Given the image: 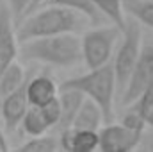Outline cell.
<instances>
[{
	"instance_id": "cell-1",
	"label": "cell",
	"mask_w": 153,
	"mask_h": 152,
	"mask_svg": "<svg viewBox=\"0 0 153 152\" xmlns=\"http://www.w3.org/2000/svg\"><path fill=\"white\" fill-rule=\"evenodd\" d=\"M87 18L59 4H45L39 11H32L23 16L16 25L18 43L41 36H53L64 32H78L84 29Z\"/></svg>"
},
{
	"instance_id": "cell-2",
	"label": "cell",
	"mask_w": 153,
	"mask_h": 152,
	"mask_svg": "<svg viewBox=\"0 0 153 152\" xmlns=\"http://www.w3.org/2000/svg\"><path fill=\"white\" fill-rule=\"evenodd\" d=\"M20 56L55 68H71L82 61V45L76 32L41 36L20 43Z\"/></svg>"
},
{
	"instance_id": "cell-3",
	"label": "cell",
	"mask_w": 153,
	"mask_h": 152,
	"mask_svg": "<svg viewBox=\"0 0 153 152\" xmlns=\"http://www.w3.org/2000/svg\"><path fill=\"white\" fill-rule=\"evenodd\" d=\"M59 88H71L84 93V97L91 99L98 104L103 113V122L111 123L114 120V95H116V75L112 61L98 66L89 68L87 74L64 81Z\"/></svg>"
},
{
	"instance_id": "cell-4",
	"label": "cell",
	"mask_w": 153,
	"mask_h": 152,
	"mask_svg": "<svg viewBox=\"0 0 153 152\" xmlns=\"http://www.w3.org/2000/svg\"><path fill=\"white\" fill-rule=\"evenodd\" d=\"M123 41L117 48L114 56V61H112V66H114V75H116V91L121 95L126 82H128V77L132 74L137 59H139V54H141V25L139 22L126 14V25L121 32Z\"/></svg>"
},
{
	"instance_id": "cell-5",
	"label": "cell",
	"mask_w": 153,
	"mask_h": 152,
	"mask_svg": "<svg viewBox=\"0 0 153 152\" xmlns=\"http://www.w3.org/2000/svg\"><path fill=\"white\" fill-rule=\"evenodd\" d=\"M121 36V31L116 25H100L89 32L84 34L80 39L82 45V61L87 68H98L111 61L112 50L117 39Z\"/></svg>"
},
{
	"instance_id": "cell-6",
	"label": "cell",
	"mask_w": 153,
	"mask_h": 152,
	"mask_svg": "<svg viewBox=\"0 0 153 152\" xmlns=\"http://www.w3.org/2000/svg\"><path fill=\"white\" fill-rule=\"evenodd\" d=\"M153 77V45H146L141 48L139 59L128 77V82L121 93V104H134L148 86Z\"/></svg>"
},
{
	"instance_id": "cell-7",
	"label": "cell",
	"mask_w": 153,
	"mask_h": 152,
	"mask_svg": "<svg viewBox=\"0 0 153 152\" xmlns=\"http://www.w3.org/2000/svg\"><path fill=\"white\" fill-rule=\"evenodd\" d=\"M141 134L139 131H134L123 123H107L105 127H102L98 131V136H100V143H98V149L102 152H126L132 150L139 140H141Z\"/></svg>"
},
{
	"instance_id": "cell-8",
	"label": "cell",
	"mask_w": 153,
	"mask_h": 152,
	"mask_svg": "<svg viewBox=\"0 0 153 152\" xmlns=\"http://www.w3.org/2000/svg\"><path fill=\"white\" fill-rule=\"evenodd\" d=\"M18 38L13 13L7 2L0 0V72L16 61L18 56Z\"/></svg>"
},
{
	"instance_id": "cell-9",
	"label": "cell",
	"mask_w": 153,
	"mask_h": 152,
	"mask_svg": "<svg viewBox=\"0 0 153 152\" xmlns=\"http://www.w3.org/2000/svg\"><path fill=\"white\" fill-rule=\"evenodd\" d=\"M29 106L30 104L27 99V81L18 90H14L13 93L0 99V118H2L5 131L13 132L20 127V122H22L25 111L29 109Z\"/></svg>"
},
{
	"instance_id": "cell-10",
	"label": "cell",
	"mask_w": 153,
	"mask_h": 152,
	"mask_svg": "<svg viewBox=\"0 0 153 152\" xmlns=\"http://www.w3.org/2000/svg\"><path fill=\"white\" fill-rule=\"evenodd\" d=\"M100 136L98 131H89V129H75V127H66L61 129V138H59V147L68 152H93L98 149Z\"/></svg>"
},
{
	"instance_id": "cell-11",
	"label": "cell",
	"mask_w": 153,
	"mask_h": 152,
	"mask_svg": "<svg viewBox=\"0 0 153 152\" xmlns=\"http://www.w3.org/2000/svg\"><path fill=\"white\" fill-rule=\"evenodd\" d=\"M59 88L55 86L53 79L48 75H29L27 79V99L30 106L41 108L52 99L57 97Z\"/></svg>"
},
{
	"instance_id": "cell-12",
	"label": "cell",
	"mask_w": 153,
	"mask_h": 152,
	"mask_svg": "<svg viewBox=\"0 0 153 152\" xmlns=\"http://www.w3.org/2000/svg\"><path fill=\"white\" fill-rule=\"evenodd\" d=\"M84 99H85L84 93H80L78 90L59 88V104H61V118H59V125H57L59 129L71 127Z\"/></svg>"
},
{
	"instance_id": "cell-13",
	"label": "cell",
	"mask_w": 153,
	"mask_h": 152,
	"mask_svg": "<svg viewBox=\"0 0 153 152\" xmlns=\"http://www.w3.org/2000/svg\"><path fill=\"white\" fill-rule=\"evenodd\" d=\"M102 123H105L103 122L102 109L98 108L96 102H93L91 99L85 97L84 102H82V106H80V109H78V113H76L75 120H73V123H71V127H75V129L98 131L102 127Z\"/></svg>"
},
{
	"instance_id": "cell-14",
	"label": "cell",
	"mask_w": 153,
	"mask_h": 152,
	"mask_svg": "<svg viewBox=\"0 0 153 152\" xmlns=\"http://www.w3.org/2000/svg\"><path fill=\"white\" fill-rule=\"evenodd\" d=\"M46 4H59V5H66L70 9H75L76 13L85 16L87 22H91L93 25H103L109 22L102 14V11L94 4V0H48Z\"/></svg>"
},
{
	"instance_id": "cell-15",
	"label": "cell",
	"mask_w": 153,
	"mask_h": 152,
	"mask_svg": "<svg viewBox=\"0 0 153 152\" xmlns=\"http://www.w3.org/2000/svg\"><path fill=\"white\" fill-rule=\"evenodd\" d=\"M27 77L29 75H25L23 66L20 63H16V61H13L9 66H5L0 72V99H4L5 95L18 90L27 81Z\"/></svg>"
},
{
	"instance_id": "cell-16",
	"label": "cell",
	"mask_w": 153,
	"mask_h": 152,
	"mask_svg": "<svg viewBox=\"0 0 153 152\" xmlns=\"http://www.w3.org/2000/svg\"><path fill=\"white\" fill-rule=\"evenodd\" d=\"M123 9L139 23L153 29V0H123Z\"/></svg>"
},
{
	"instance_id": "cell-17",
	"label": "cell",
	"mask_w": 153,
	"mask_h": 152,
	"mask_svg": "<svg viewBox=\"0 0 153 152\" xmlns=\"http://www.w3.org/2000/svg\"><path fill=\"white\" fill-rule=\"evenodd\" d=\"M20 125H22V129L27 136H39V134H45L50 129L48 123L45 122L43 114H41V109L36 108V106H29V109L25 111Z\"/></svg>"
},
{
	"instance_id": "cell-18",
	"label": "cell",
	"mask_w": 153,
	"mask_h": 152,
	"mask_svg": "<svg viewBox=\"0 0 153 152\" xmlns=\"http://www.w3.org/2000/svg\"><path fill=\"white\" fill-rule=\"evenodd\" d=\"M94 4L98 5V9L102 11V14L116 25L121 32L126 25V16H125V9H123V0H94Z\"/></svg>"
},
{
	"instance_id": "cell-19",
	"label": "cell",
	"mask_w": 153,
	"mask_h": 152,
	"mask_svg": "<svg viewBox=\"0 0 153 152\" xmlns=\"http://www.w3.org/2000/svg\"><path fill=\"white\" fill-rule=\"evenodd\" d=\"M57 149H61L59 140H55L53 136H48L46 132L39 136H30L29 141L20 145V150L23 152H53Z\"/></svg>"
},
{
	"instance_id": "cell-20",
	"label": "cell",
	"mask_w": 153,
	"mask_h": 152,
	"mask_svg": "<svg viewBox=\"0 0 153 152\" xmlns=\"http://www.w3.org/2000/svg\"><path fill=\"white\" fill-rule=\"evenodd\" d=\"M41 114L45 118V122L48 123V127H55L59 125V118H61V104H59V97L52 99L50 102H46L45 106L39 108Z\"/></svg>"
},
{
	"instance_id": "cell-21",
	"label": "cell",
	"mask_w": 153,
	"mask_h": 152,
	"mask_svg": "<svg viewBox=\"0 0 153 152\" xmlns=\"http://www.w3.org/2000/svg\"><path fill=\"white\" fill-rule=\"evenodd\" d=\"M121 123L126 125V127H130V129H134V131H139V132H143V131H144V125H146L144 118L137 113L135 109H132V108H128V111L123 116Z\"/></svg>"
},
{
	"instance_id": "cell-22",
	"label": "cell",
	"mask_w": 153,
	"mask_h": 152,
	"mask_svg": "<svg viewBox=\"0 0 153 152\" xmlns=\"http://www.w3.org/2000/svg\"><path fill=\"white\" fill-rule=\"evenodd\" d=\"M153 102V77H152V81L148 82V86L144 88V91H143V95L134 102V104H130V108L132 109H135L137 113L141 114L150 104Z\"/></svg>"
},
{
	"instance_id": "cell-23",
	"label": "cell",
	"mask_w": 153,
	"mask_h": 152,
	"mask_svg": "<svg viewBox=\"0 0 153 152\" xmlns=\"http://www.w3.org/2000/svg\"><path fill=\"white\" fill-rule=\"evenodd\" d=\"M30 4H32V0H7V5H9L11 13H13L14 22H20L27 14Z\"/></svg>"
},
{
	"instance_id": "cell-24",
	"label": "cell",
	"mask_w": 153,
	"mask_h": 152,
	"mask_svg": "<svg viewBox=\"0 0 153 152\" xmlns=\"http://www.w3.org/2000/svg\"><path fill=\"white\" fill-rule=\"evenodd\" d=\"M141 116L144 118V122H146L148 125H152V127H153V102L146 108V109H144V111H143V113H141Z\"/></svg>"
},
{
	"instance_id": "cell-25",
	"label": "cell",
	"mask_w": 153,
	"mask_h": 152,
	"mask_svg": "<svg viewBox=\"0 0 153 152\" xmlns=\"http://www.w3.org/2000/svg\"><path fill=\"white\" fill-rule=\"evenodd\" d=\"M46 2H48V0H32V4H30V7H29L27 14H29V13H32V11H36V9H39V7H41V5H45ZM27 14H25V16H27Z\"/></svg>"
},
{
	"instance_id": "cell-26",
	"label": "cell",
	"mask_w": 153,
	"mask_h": 152,
	"mask_svg": "<svg viewBox=\"0 0 153 152\" xmlns=\"http://www.w3.org/2000/svg\"><path fill=\"white\" fill-rule=\"evenodd\" d=\"M2 118H0V150H5L7 149V143H5V136H4V129H2Z\"/></svg>"
}]
</instances>
